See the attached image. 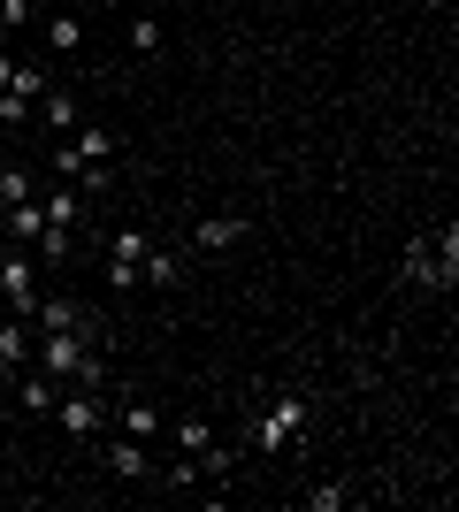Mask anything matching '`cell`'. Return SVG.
<instances>
[{
    "instance_id": "obj_1",
    "label": "cell",
    "mask_w": 459,
    "mask_h": 512,
    "mask_svg": "<svg viewBox=\"0 0 459 512\" xmlns=\"http://www.w3.org/2000/svg\"><path fill=\"white\" fill-rule=\"evenodd\" d=\"M306 413H314V406H306V390H284L261 421L245 428V444H253V451H291V444L306 436Z\"/></svg>"
},
{
    "instance_id": "obj_2",
    "label": "cell",
    "mask_w": 459,
    "mask_h": 512,
    "mask_svg": "<svg viewBox=\"0 0 459 512\" xmlns=\"http://www.w3.org/2000/svg\"><path fill=\"white\" fill-rule=\"evenodd\" d=\"M39 291H46L39 253H31V245H8V253H0V299L16 306V314H31V306H39Z\"/></svg>"
},
{
    "instance_id": "obj_3",
    "label": "cell",
    "mask_w": 459,
    "mask_h": 512,
    "mask_svg": "<svg viewBox=\"0 0 459 512\" xmlns=\"http://www.w3.org/2000/svg\"><path fill=\"white\" fill-rule=\"evenodd\" d=\"M115 153H123V146H115V130H100V123H77V130L62 138V153H54V169H62V176H77L85 161H115Z\"/></svg>"
},
{
    "instance_id": "obj_4",
    "label": "cell",
    "mask_w": 459,
    "mask_h": 512,
    "mask_svg": "<svg viewBox=\"0 0 459 512\" xmlns=\"http://www.w3.org/2000/svg\"><path fill=\"white\" fill-rule=\"evenodd\" d=\"M54 421H62L77 444H92V436L108 428V398H100V390H77V383H69V398L54 406Z\"/></svg>"
},
{
    "instance_id": "obj_5",
    "label": "cell",
    "mask_w": 459,
    "mask_h": 512,
    "mask_svg": "<svg viewBox=\"0 0 459 512\" xmlns=\"http://www.w3.org/2000/svg\"><path fill=\"white\" fill-rule=\"evenodd\" d=\"M23 321H31V329H100L77 299H54V291H39V306H31Z\"/></svg>"
},
{
    "instance_id": "obj_6",
    "label": "cell",
    "mask_w": 459,
    "mask_h": 512,
    "mask_svg": "<svg viewBox=\"0 0 459 512\" xmlns=\"http://www.w3.org/2000/svg\"><path fill=\"white\" fill-rule=\"evenodd\" d=\"M0 222H8V245H31V253H39V237H46V207H39V192L16 199V207H0Z\"/></svg>"
},
{
    "instance_id": "obj_7",
    "label": "cell",
    "mask_w": 459,
    "mask_h": 512,
    "mask_svg": "<svg viewBox=\"0 0 459 512\" xmlns=\"http://www.w3.org/2000/svg\"><path fill=\"white\" fill-rule=\"evenodd\" d=\"M31 344H39V329H31L23 314L0 321V367H8V375H16V367H31Z\"/></svg>"
},
{
    "instance_id": "obj_8",
    "label": "cell",
    "mask_w": 459,
    "mask_h": 512,
    "mask_svg": "<svg viewBox=\"0 0 459 512\" xmlns=\"http://www.w3.org/2000/svg\"><path fill=\"white\" fill-rule=\"evenodd\" d=\"M238 237H245V214H207V222L192 230V245H199V253H230Z\"/></svg>"
},
{
    "instance_id": "obj_9",
    "label": "cell",
    "mask_w": 459,
    "mask_h": 512,
    "mask_svg": "<svg viewBox=\"0 0 459 512\" xmlns=\"http://www.w3.org/2000/svg\"><path fill=\"white\" fill-rule=\"evenodd\" d=\"M16 398H23V413H54L62 406V383L46 375V367H23V383H16Z\"/></svg>"
},
{
    "instance_id": "obj_10",
    "label": "cell",
    "mask_w": 459,
    "mask_h": 512,
    "mask_svg": "<svg viewBox=\"0 0 459 512\" xmlns=\"http://www.w3.org/2000/svg\"><path fill=\"white\" fill-rule=\"evenodd\" d=\"M108 474H123V482H146V474H153L146 444H138V436H115V444H108Z\"/></svg>"
},
{
    "instance_id": "obj_11",
    "label": "cell",
    "mask_w": 459,
    "mask_h": 512,
    "mask_svg": "<svg viewBox=\"0 0 459 512\" xmlns=\"http://www.w3.org/2000/svg\"><path fill=\"white\" fill-rule=\"evenodd\" d=\"M77 46H85V16L54 8V16H46V54H77Z\"/></svg>"
},
{
    "instance_id": "obj_12",
    "label": "cell",
    "mask_w": 459,
    "mask_h": 512,
    "mask_svg": "<svg viewBox=\"0 0 459 512\" xmlns=\"http://www.w3.org/2000/svg\"><path fill=\"white\" fill-rule=\"evenodd\" d=\"M138 276H146L153 291H176V283H184V260H176V253H161V245H146V260H138Z\"/></svg>"
},
{
    "instance_id": "obj_13",
    "label": "cell",
    "mask_w": 459,
    "mask_h": 512,
    "mask_svg": "<svg viewBox=\"0 0 459 512\" xmlns=\"http://www.w3.org/2000/svg\"><path fill=\"white\" fill-rule=\"evenodd\" d=\"M100 245H108V268H138L146 260V230H108Z\"/></svg>"
},
{
    "instance_id": "obj_14",
    "label": "cell",
    "mask_w": 459,
    "mask_h": 512,
    "mask_svg": "<svg viewBox=\"0 0 459 512\" xmlns=\"http://www.w3.org/2000/svg\"><path fill=\"white\" fill-rule=\"evenodd\" d=\"M161 406H153V398H131V406H123V436H138V444H146V436H161Z\"/></svg>"
},
{
    "instance_id": "obj_15",
    "label": "cell",
    "mask_w": 459,
    "mask_h": 512,
    "mask_svg": "<svg viewBox=\"0 0 459 512\" xmlns=\"http://www.w3.org/2000/svg\"><path fill=\"white\" fill-rule=\"evenodd\" d=\"M8 92H16V100H31V107H39L46 92H54V77H46V62H16V85H8Z\"/></svg>"
},
{
    "instance_id": "obj_16",
    "label": "cell",
    "mask_w": 459,
    "mask_h": 512,
    "mask_svg": "<svg viewBox=\"0 0 459 512\" xmlns=\"http://www.w3.org/2000/svg\"><path fill=\"white\" fill-rule=\"evenodd\" d=\"M161 46H169V31H161V16H138V23H131V54H138V62H153Z\"/></svg>"
},
{
    "instance_id": "obj_17",
    "label": "cell",
    "mask_w": 459,
    "mask_h": 512,
    "mask_svg": "<svg viewBox=\"0 0 459 512\" xmlns=\"http://www.w3.org/2000/svg\"><path fill=\"white\" fill-rule=\"evenodd\" d=\"M39 123L46 130H77V100H69V92H46V100H39Z\"/></svg>"
},
{
    "instance_id": "obj_18",
    "label": "cell",
    "mask_w": 459,
    "mask_h": 512,
    "mask_svg": "<svg viewBox=\"0 0 459 512\" xmlns=\"http://www.w3.org/2000/svg\"><path fill=\"white\" fill-rule=\"evenodd\" d=\"M31 192H39L31 169H0V207H16V199H31Z\"/></svg>"
},
{
    "instance_id": "obj_19",
    "label": "cell",
    "mask_w": 459,
    "mask_h": 512,
    "mask_svg": "<svg viewBox=\"0 0 459 512\" xmlns=\"http://www.w3.org/2000/svg\"><path fill=\"white\" fill-rule=\"evenodd\" d=\"M169 436H176L184 451H192V459H207V451H215V428H199V421H176Z\"/></svg>"
},
{
    "instance_id": "obj_20",
    "label": "cell",
    "mask_w": 459,
    "mask_h": 512,
    "mask_svg": "<svg viewBox=\"0 0 459 512\" xmlns=\"http://www.w3.org/2000/svg\"><path fill=\"white\" fill-rule=\"evenodd\" d=\"M0 123H8V130H23V123H39V107H31V100H16V92H0Z\"/></svg>"
},
{
    "instance_id": "obj_21",
    "label": "cell",
    "mask_w": 459,
    "mask_h": 512,
    "mask_svg": "<svg viewBox=\"0 0 459 512\" xmlns=\"http://www.w3.org/2000/svg\"><path fill=\"white\" fill-rule=\"evenodd\" d=\"M306 505H314V512H337V505H352V490H345V482H322V490H306Z\"/></svg>"
},
{
    "instance_id": "obj_22",
    "label": "cell",
    "mask_w": 459,
    "mask_h": 512,
    "mask_svg": "<svg viewBox=\"0 0 459 512\" xmlns=\"http://www.w3.org/2000/svg\"><path fill=\"white\" fill-rule=\"evenodd\" d=\"M31 16H39V0H0V31H23Z\"/></svg>"
},
{
    "instance_id": "obj_23",
    "label": "cell",
    "mask_w": 459,
    "mask_h": 512,
    "mask_svg": "<svg viewBox=\"0 0 459 512\" xmlns=\"http://www.w3.org/2000/svg\"><path fill=\"white\" fill-rule=\"evenodd\" d=\"M161 482H169V490H199V459H192V451H184V459H176V467L161 474Z\"/></svg>"
},
{
    "instance_id": "obj_24",
    "label": "cell",
    "mask_w": 459,
    "mask_h": 512,
    "mask_svg": "<svg viewBox=\"0 0 459 512\" xmlns=\"http://www.w3.org/2000/svg\"><path fill=\"white\" fill-rule=\"evenodd\" d=\"M16 85V54H0V92Z\"/></svg>"
},
{
    "instance_id": "obj_25",
    "label": "cell",
    "mask_w": 459,
    "mask_h": 512,
    "mask_svg": "<svg viewBox=\"0 0 459 512\" xmlns=\"http://www.w3.org/2000/svg\"><path fill=\"white\" fill-rule=\"evenodd\" d=\"M0 253H8V222H0Z\"/></svg>"
}]
</instances>
